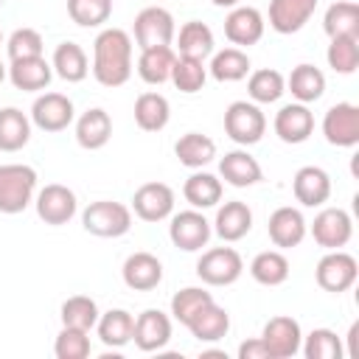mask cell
I'll return each mask as SVG.
<instances>
[{
	"label": "cell",
	"instance_id": "cell-1",
	"mask_svg": "<svg viewBox=\"0 0 359 359\" xmlns=\"http://www.w3.org/2000/svg\"><path fill=\"white\" fill-rule=\"evenodd\" d=\"M93 76L101 87H121L132 76V36L123 28H104L93 42Z\"/></svg>",
	"mask_w": 359,
	"mask_h": 359
},
{
	"label": "cell",
	"instance_id": "cell-2",
	"mask_svg": "<svg viewBox=\"0 0 359 359\" xmlns=\"http://www.w3.org/2000/svg\"><path fill=\"white\" fill-rule=\"evenodd\" d=\"M36 196V171L25 163L0 165V213H22Z\"/></svg>",
	"mask_w": 359,
	"mask_h": 359
},
{
	"label": "cell",
	"instance_id": "cell-3",
	"mask_svg": "<svg viewBox=\"0 0 359 359\" xmlns=\"http://www.w3.org/2000/svg\"><path fill=\"white\" fill-rule=\"evenodd\" d=\"M81 227L98 238H121L132 230V208L112 199L90 202L81 210Z\"/></svg>",
	"mask_w": 359,
	"mask_h": 359
},
{
	"label": "cell",
	"instance_id": "cell-4",
	"mask_svg": "<svg viewBox=\"0 0 359 359\" xmlns=\"http://www.w3.org/2000/svg\"><path fill=\"white\" fill-rule=\"evenodd\" d=\"M224 132L238 146H255L266 132V115L252 101H233L224 109Z\"/></svg>",
	"mask_w": 359,
	"mask_h": 359
},
{
	"label": "cell",
	"instance_id": "cell-5",
	"mask_svg": "<svg viewBox=\"0 0 359 359\" xmlns=\"http://www.w3.org/2000/svg\"><path fill=\"white\" fill-rule=\"evenodd\" d=\"M359 278V264L351 252L345 250H328L320 261H317V269H314V280L323 292H331V294H342L348 292Z\"/></svg>",
	"mask_w": 359,
	"mask_h": 359
},
{
	"label": "cell",
	"instance_id": "cell-6",
	"mask_svg": "<svg viewBox=\"0 0 359 359\" xmlns=\"http://www.w3.org/2000/svg\"><path fill=\"white\" fill-rule=\"evenodd\" d=\"M241 272H244V261L233 247L205 250L196 261V275L208 286H230L241 278Z\"/></svg>",
	"mask_w": 359,
	"mask_h": 359
},
{
	"label": "cell",
	"instance_id": "cell-7",
	"mask_svg": "<svg viewBox=\"0 0 359 359\" xmlns=\"http://www.w3.org/2000/svg\"><path fill=\"white\" fill-rule=\"evenodd\" d=\"M168 219H171L168 238H171L174 247H180L182 252H199L202 247H208V241L213 236V227H210V222L205 219L202 210L191 208V210L171 213Z\"/></svg>",
	"mask_w": 359,
	"mask_h": 359
},
{
	"label": "cell",
	"instance_id": "cell-8",
	"mask_svg": "<svg viewBox=\"0 0 359 359\" xmlns=\"http://www.w3.org/2000/svg\"><path fill=\"white\" fill-rule=\"evenodd\" d=\"M177 34L174 14L163 6H146L135 14V42L137 48H154V45H171Z\"/></svg>",
	"mask_w": 359,
	"mask_h": 359
},
{
	"label": "cell",
	"instance_id": "cell-9",
	"mask_svg": "<svg viewBox=\"0 0 359 359\" xmlns=\"http://www.w3.org/2000/svg\"><path fill=\"white\" fill-rule=\"evenodd\" d=\"M323 135L337 149H353L359 143V107L339 101L323 115Z\"/></svg>",
	"mask_w": 359,
	"mask_h": 359
},
{
	"label": "cell",
	"instance_id": "cell-10",
	"mask_svg": "<svg viewBox=\"0 0 359 359\" xmlns=\"http://www.w3.org/2000/svg\"><path fill=\"white\" fill-rule=\"evenodd\" d=\"M34 208H36V216H39L45 224L59 227V224H67V222L76 216L79 199H76V194H73L67 185L50 182V185H45L42 191H36Z\"/></svg>",
	"mask_w": 359,
	"mask_h": 359
},
{
	"label": "cell",
	"instance_id": "cell-11",
	"mask_svg": "<svg viewBox=\"0 0 359 359\" xmlns=\"http://www.w3.org/2000/svg\"><path fill=\"white\" fill-rule=\"evenodd\" d=\"M261 342L266 345L269 359H292L294 353H300V342H303L300 323L286 314L269 317L261 331Z\"/></svg>",
	"mask_w": 359,
	"mask_h": 359
},
{
	"label": "cell",
	"instance_id": "cell-12",
	"mask_svg": "<svg viewBox=\"0 0 359 359\" xmlns=\"http://www.w3.org/2000/svg\"><path fill=\"white\" fill-rule=\"evenodd\" d=\"M76 118V107L62 93H42L31 104V123L42 132H65Z\"/></svg>",
	"mask_w": 359,
	"mask_h": 359
},
{
	"label": "cell",
	"instance_id": "cell-13",
	"mask_svg": "<svg viewBox=\"0 0 359 359\" xmlns=\"http://www.w3.org/2000/svg\"><path fill=\"white\" fill-rule=\"evenodd\" d=\"M311 238L325 250H342L353 236V219L342 208H323L311 222Z\"/></svg>",
	"mask_w": 359,
	"mask_h": 359
},
{
	"label": "cell",
	"instance_id": "cell-14",
	"mask_svg": "<svg viewBox=\"0 0 359 359\" xmlns=\"http://www.w3.org/2000/svg\"><path fill=\"white\" fill-rule=\"evenodd\" d=\"M272 129L275 135L289 143V146H297V143H306L314 132V112L309 109V104H300V101H292V104H283L278 112H275V121H272Z\"/></svg>",
	"mask_w": 359,
	"mask_h": 359
},
{
	"label": "cell",
	"instance_id": "cell-15",
	"mask_svg": "<svg viewBox=\"0 0 359 359\" xmlns=\"http://www.w3.org/2000/svg\"><path fill=\"white\" fill-rule=\"evenodd\" d=\"M132 210L143 222H163L174 213V188L165 182H143L132 196Z\"/></svg>",
	"mask_w": 359,
	"mask_h": 359
},
{
	"label": "cell",
	"instance_id": "cell-16",
	"mask_svg": "<svg viewBox=\"0 0 359 359\" xmlns=\"http://www.w3.org/2000/svg\"><path fill=\"white\" fill-rule=\"evenodd\" d=\"M266 233H269V241L280 250H292L297 247L306 233H309V222L306 216L300 213V208H292V205H280L269 213V222H266Z\"/></svg>",
	"mask_w": 359,
	"mask_h": 359
},
{
	"label": "cell",
	"instance_id": "cell-17",
	"mask_svg": "<svg viewBox=\"0 0 359 359\" xmlns=\"http://www.w3.org/2000/svg\"><path fill=\"white\" fill-rule=\"evenodd\" d=\"M132 339L143 353L151 351H163L171 342V317L160 309H146L135 317V328H132Z\"/></svg>",
	"mask_w": 359,
	"mask_h": 359
},
{
	"label": "cell",
	"instance_id": "cell-18",
	"mask_svg": "<svg viewBox=\"0 0 359 359\" xmlns=\"http://www.w3.org/2000/svg\"><path fill=\"white\" fill-rule=\"evenodd\" d=\"M264 28H266L264 14L252 6H233L230 14L224 17V36L238 48H250L261 42Z\"/></svg>",
	"mask_w": 359,
	"mask_h": 359
},
{
	"label": "cell",
	"instance_id": "cell-19",
	"mask_svg": "<svg viewBox=\"0 0 359 359\" xmlns=\"http://www.w3.org/2000/svg\"><path fill=\"white\" fill-rule=\"evenodd\" d=\"M292 194L303 208H320L331 196V177L320 165H303L292 177Z\"/></svg>",
	"mask_w": 359,
	"mask_h": 359
},
{
	"label": "cell",
	"instance_id": "cell-20",
	"mask_svg": "<svg viewBox=\"0 0 359 359\" xmlns=\"http://www.w3.org/2000/svg\"><path fill=\"white\" fill-rule=\"evenodd\" d=\"M219 177L233 188H252L264 180V168L247 149H233L219 160Z\"/></svg>",
	"mask_w": 359,
	"mask_h": 359
},
{
	"label": "cell",
	"instance_id": "cell-21",
	"mask_svg": "<svg viewBox=\"0 0 359 359\" xmlns=\"http://www.w3.org/2000/svg\"><path fill=\"white\" fill-rule=\"evenodd\" d=\"M121 278H123V283H126L129 289H135V292H151V289H157L160 280H163V264H160L157 255L137 250V252H132V255L123 261Z\"/></svg>",
	"mask_w": 359,
	"mask_h": 359
},
{
	"label": "cell",
	"instance_id": "cell-22",
	"mask_svg": "<svg viewBox=\"0 0 359 359\" xmlns=\"http://www.w3.org/2000/svg\"><path fill=\"white\" fill-rule=\"evenodd\" d=\"M210 227H213V233H216L222 241H227V244L241 241V238L252 230V210H250L247 202L230 199V202H224V205L216 210V219H213Z\"/></svg>",
	"mask_w": 359,
	"mask_h": 359
},
{
	"label": "cell",
	"instance_id": "cell-23",
	"mask_svg": "<svg viewBox=\"0 0 359 359\" xmlns=\"http://www.w3.org/2000/svg\"><path fill=\"white\" fill-rule=\"evenodd\" d=\"M53 79V67L45 56H28V59H14L8 65V81L22 90V93H39L48 90Z\"/></svg>",
	"mask_w": 359,
	"mask_h": 359
},
{
	"label": "cell",
	"instance_id": "cell-24",
	"mask_svg": "<svg viewBox=\"0 0 359 359\" xmlns=\"http://www.w3.org/2000/svg\"><path fill=\"white\" fill-rule=\"evenodd\" d=\"M317 0H269V28L278 34H297L314 14Z\"/></svg>",
	"mask_w": 359,
	"mask_h": 359
},
{
	"label": "cell",
	"instance_id": "cell-25",
	"mask_svg": "<svg viewBox=\"0 0 359 359\" xmlns=\"http://www.w3.org/2000/svg\"><path fill=\"white\" fill-rule=\"evenodd\" d=\"M112 137V118L101 107H90L76 118V143L87 151L104 149Z\"/></svg>",
	"mask_w": 359,
	"mask_h": 359
},
{
	"label": "cell",
	"instance_id": "cell-26",
	"mask_svg": "<svg viewBox=\"0 0 359 359\" xmlns=\"http://www.w3.org/2000/svg\"><path fill=\"white\" fill-rule=\"evenodd\" d=\"M185 328L194 334V339L199 342H219L222 337H227L230 331V314L227 309H222L216 300H210L208 306H202L188 323Z\"/></svg>",
	"mask_w": 359,
	"mask_h": 359
},
{
	"label": "cell",
	"instance_id": "cell-27",
	"mask_svg": "<svg viewBox=\"0 0 359 359\" xmlns=\"http://www.w3.org/2000/svg\"><path fill=\"white\" fill-rule=\"evenodd\" d=\"M222 194H224L222 180H219L216 174H210V171H202V168H196V171L185 180V185H182L185 202H188L191 208H196V210L216 208V205L222 202Z\"/></svg>",
	"mask_w": 359,
	"mask_h": 359
},
{
	"label": "cell",
	"instance_id": "cell-28",
	"mask_svg": "<svg viewBox=\"0 0 359 359\" xmlns=\"http://www.w3.org/2000/svg\"><path fill=\"white\" fill-rule=\"evenodd\" d=\"M177 39V50L180 56H191V59H208L213 50H216V39H213V31L210 25L199 22V20H188L180 25V31L174 34Z\"/></svg>",
	"mask_w": 359,
	"mask_h": 359
},
{
	"label": "cell",
	"instance_id": "cell-29",
	"mask_svg": "<svg viewBox=\"0 0 359 359\" xmlns=\"http://www.w3.org/2000/svg\"><path fill=\"white\" fill-rule=\"evenodd\" d=\"M50 67H53V73H56L62 81L79 84V81H84L87 73H90V59H87V53H84L81 45H76V42H59L56 50H53Z\"/></svg>",
	"mask_w": 359,
	"mask_h": 359
},
{
	"label": "cell",
	"instance_id": "cell-30",
	"mask_svg": "<svg viewBox=\"0 0 359 359\" xmlns=\"http://www.w3.org/2000/svg\"><path fill=\"white\" fill-rule=\"evenodd\" d=\"M174 48L171 45H154V48H143L140 56H137V76L151 84V87H160L171 79V67H174Z\"/></svg>",
	"mask_w": 359,
	"mask_h": 359
},
{
	"label": "cell",
	"instance_id": "cell-31",
	"mask_svg": "<svg viewBox=\"0 0 359 359\" xmlns=\"http://www.w3.org/2000/svg\"><path fill=\"white\" fill-rule=\"evenodd\" d=\"M286 90L292 93L294 101H300V104H314V101H320L323 93H325V76H323L320 67L303 62V65L292 67V73H289V79H286Z\"/></svg>",
	"mask_w": 359,
	"mask_h": 359
},
{
	"label": "cell",
	"instance_id": "cell-32",
	"mask_svg": "<svg viewBox=\"0 0 359 359\" xmlns=\"http://www.w3.org/2000/svg\"><path fill=\"white\" fill-rule=\"evenodd\" d=\"M171 121V104L163 93H140L137 101H135V123L143 129V132H160L165 129Z\"/></svg>",
	"mask_w": 359,
	"mask_h": 359
},
{
	"label": "cell",
	"instance_id": "cell-33",
	"mask_svg": "<svg viewBox=\"0 0 359 359\" xmlns=\"http://www.w3.org/2000/svg\"><path fill=\"white\" fill-rule=\"evenodd\" d=\"M174 154L185 168H205L208 163H213L216 157V140L202 135V132H185L177 143H174Z\"/></svg>",
	"mask_w": 359,
	"mask_h": 359
},
{
	"label": "cell",
	"instance_id": "cell-34",
	"mask_svg": "<svg viewBox=\"0 0 359 359\" xmlns=\"http://www.w3.org/2000/svg\"><path fill=\"white\" fill-rule=\"evenodd\" d=\"M250 56L241 50V48H224V50H213L210 53V65H208V73L222 81V84H233V81H241L247 79L250 73Z\"/></svg>",
	"mask_w": 359,
	"mask_h": 359
},
{
	"label": "cell",
	"instance_id": "cell-35",
	"mask_svg": "<svg viewBox=\"0 0 359 359\" xmlns=\"http://www.w3.org/2000/svg\"><path fill=\"white\" fill-rule=\"evenodd\" d=\"M31 118L17 107L0 109V151H20L31 140Z\"/></svg>",
	"mask_w": 359,
	"mask_h": 359
},
{
	"label": "cell",
	"instance_id": "cell-36",
	"mask_svg": "<svg viewBox=\"0 0 359 359\" xmlns=\"http://www.w3.org/2000/svg\"><path fill=\"white\" fill-rule=\"evenodd\" d=\"M323 31L328 39L334 36H356L359 39V3L353 0H337L323 14Z\"/></svg>",
	"mask_w": 359,
	"mask_h": 359
},
{
	"label": "cell",
	"instance_id": "cell-37",
	"mask_svg": "<svg viewBox=\"0 0 359 359\" xmlns=\"http://www.w3.org/2000/svg\"><path fill=\"white\" fill-rule=\"evenodd\" d=\"M132 328H135V317L126 309H109L98 314V323H95L98 339L107 348H123L126 342H132Z\"/></svg>",
	"mask_w": 359,
	"mask_h": 359
},
{
	"label": "cell",
	"instance_id": "cell-38",
	"mask_svg": "<svg viewBox=\"0 0 359 359\" xmlns=\"http://www.w3.org/2000/svg\"><path fill=\"white\" fill-rule=\"evenodd\" d=\"M250 275L261 286H280L289 280V258L280 250H264L250 261Z\"/></svg>",
	"mask_w": 359,
	"mask_h": 359
},
{
	"label": "cell",
	"instance_id": "cell-39",
	"mask_svg": "<svg viewBox=\"0 0 359 359\" xmlns=\"http://www.w3.org/2000/svg\"><path fill=\"white\" fill-rule=\"evenodd\" d=\"M286 93V79L275 67L252 70L247 79V95L252 104H275Z\"/></svg>",
	"mask_w": 359,
	"mask_h": 359
},
{
	"label": "cell",
	"instance_id": "cell-40",
	"mask_svg": "<svg viewBox=\"0 0 359 359\" xmlns=\"http://www.w3.org/2000/svg\"><path fill=\"white\" fill-rule=\"evenodd\" d=\"M180 93L185 95H194L205 87L208 81V67L202 59H191V56H180L174 59V67H171V79H168Z\"/></svg>",
	"mask_w": 359,
	"mask_h": 359
},
{
	"label": "cell",
	"instance_id": "cell-41",
	"mask_svg": "<svg viewBox=\"0 0 359 359\" xmlns=\"http://www.w3.org/2000/svg\"><path fill=\"white\" fill-rule=\"evenodd\" d=\"M98 314H101V311H98V303H95L93 297H87V294H73V297H67V300L62 303V309H59L62 325H67V328H81V331L95 328Z\"/></svg>",
	"mask_w": 359,
	"mask_h": 359
},
{
	"label": "cell",
	"instance_id": "cell-42",
	"mask_svg": "<svg viewBox=\"0 0 359 359\" xmlns=\"http://www.w3.org/2000/svg\"><path fill=\"white\" fill-rule=\"evenodd\" d=\"M300 351L306 359H342L345 356L342 339L331 328H314L309 337H303Z\"/></svg>",
	"mask_w": 359,
	"mask_h": 359
},
{
	"label": "cell",
	"instance_id": "cell-43",
	"mask_svg": "<svg viewBox=\"0 0 359 359\" xmlns=\"http://www.w3.org/2000/svg\"><path fill=\"white\" fill-rule=\"evenodd\" d=\"M325 59H328V67L334 73L351 76L359 67V39L356 36H334L328 42Z\"/></svg>",
	"mask_w": 359,
	"mask_h": 359
},
{
	"label": "cell",
	"instance_id": "cell-44",
	"mask_svg": "<svg viewBox=\"0 0 359 359\" xmlns=\"http://www.w3.org/2000/svg\"><path fill=\"white\" fill-rule=\"evenodd\" d=\"M67 14L81 28H101L112 17V0H67Z\"/></svg>",
	"mask_w": 359,
	"mask_h": 359
},
{
	"label": "cell",
	"instance_id": "cell-45",
	"mask_svg": "<svg viewBox=\"0 0 359 359\" xmlns=\"http://www.w3.org/2000/svg\"><path fill=\"white\" fill-rule=\"evenodd\" d=\"M213 300V294L208 292V289H202V286H185V289H180L174 297H171V317L180 323V325H185L202 306H208Z\"/></svg>",
	"mask_w": 359,
	"mask_h": 359
},
{
	"label": "cell",
	"instance_id": "cell-46",
	"mask_svg": "<svg viewBox=\"0 0 359 359\" xmlns=\"http://www.w3.org/2000/svg\"><path fill=\"white\" fill-rule=\"evenodd\" d=\"M53 353H56V359H87L90 356V331L62 325V331L56 334V342H53Z\"/></svg>",
	"mask_w": 359,
	"mask_h": 359
},
{
	"label": "cell",
	"instance_id": "cell-47",
	"mask_svg": "<svg viewBox=\"0 0 359 359\" xmlns=\"http://www.w3.org/2000/svg\"><path fill=\"white\" fill-rule=\"evenodd\" d=\"M6 50H8V59H28V56H42L45 50V42H42V34L36 28H17L8 42H6Z\"/></svg>",
	"mask_w": 359,
	"mask_h": 359
},
{
	"label": "cell",
	"instance_id": "cell-48",
	"mask_svg": "<svg viewBox=\"0 0 359 359\" xmlns=\"http://www.w3.org/2000/svg\"><path fill=\"white\" fill-rule=\"evenodd\" d=\"M238 359H269V351L261 342V337H252L238 345Z\"/></svg>",
	"mask_w": 359,
	"mask_h": 359
},
{
	"label": "cell",
	"instance_id": "cell-49",
	"mask_svg": "<svg viewBox=\"0 0 359 359\" xmlns=\"http://www.w3.org/2000/svg\"><path fill=\"white\" fill-rule=\"evenodd\" d=\"M213 6H219V8H233V6H238V0H210Z\"/></svg>",
	"mask_w": 359,
	"mask_h": 359
},
{
	"label": "cell",
	"instance_id": "cell-50",
	"mask_svg": "<svg viewBox=\"0 0 359 359\" xmlns=\"http://www.w3.org/2000/svg\"><path fill=\"white\" fill-rule=\"evenodd\" d=\"M6 76H8V67L0 62V84H3V79H6Z\"/></svg>",
	"mask_w": 359,
	"mask_h": 359
},
{
	"label": "cell",
	"instance_id": "cell-51",
	"mask_svg": "<svg viewBox=\"0 0 359 359\" xmlns=\"http://www.w3.org/2000/svg\"><path fill=\"white\" fill-rule=\"evenodd\" d=\"M0 45H3V31H0Z\"/></svg>",
	"mask_w": 359,
	"mask_h": 359
},
{
	"label": "cell",
	"instance_id": "cell-52",
	"mask_svg": "<svg viewBox=\"0 0 359 359\" xmlns=\"http://www.w3.org/2000/svg\"><path fill=\"white\" fill-rule=\"evenodd\" d=\"M0 6H3V0H0Z\"/></svg>",
	"mask_w": 359,
	"mask_h": 359
}]
</instances>
